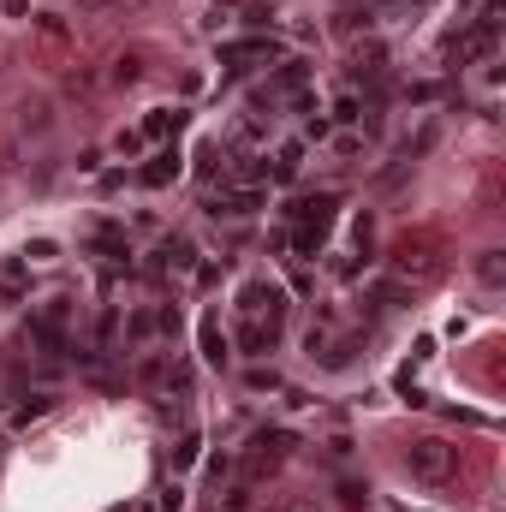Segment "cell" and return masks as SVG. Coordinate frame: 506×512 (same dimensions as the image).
<instances>
[{
	"label": "cell",
	"instance_id": "6",
	"mask_svg": "<svg viewBox=\"0 0 506 512\" xmlns=\"http://www.w3.org/2000/svg\"><path fill=\"white\" fill-rule=\"evenodd\" d=\"M203 358H209V364H227V334H221V322H215V316L203 322Z\"/></svg>",
	"mask_w": 506,
	"mask_h": 512
},
{
	"label": "cell",
	"instance_id": "10",
	"mask_svg": "<svg viewBox=\"0 0 506 512\" xmlns=\"http://www.w3.org/2000/svg\"><path fill=\"white\" fill-rule=\"evenodd\" d=\"M262 54H274V42H233L221 60H262Z\"/></svg>",
	"mask_w": 506,
	"mask_h": 512
},
{
	"label": "cell",
	"instance_id": "7",
	"mask_svg": "<svg viewBox=\"0 0 506 512\" xmlns=\"http://www.w3.org/2000/svg\"><path fill=\"white\" fill-rule=\"evenodd\" d=\"M108 78H114V84H120V90H131V84H143V54H120V60H114V72H108Z\"/></svg>",
	"mask_w": 506,
	"mask_h": 512
},
{
	"label": "cell",
	"instance_id": "11",
	"mask_svg": "<svg viewBox=\"0 0 506 512\" xmlns=\"http://www.w3.org/2000/svg\"><path fill=\"white\" fill-rule=\"evenodd\" d=\"M18 114H24V131H42V126H48V102H24Z\"/></svg>",
	"mask_w": 506,
	"mask_h": 512
},
{
	"label": "cell",
	"instance_id": "16",
	"mask_svg": "<svg viewBox=\"0 0 506 512\" xmlns=\"http://www.w3.org/2000/svg\"><path fill=\"white\" fill-rule=\"evenodd\" d=\"M262 512H298V507H292V501H268Z\"/></svg>",
	"mask_w": 506,
	"mask_h": 512
},
{
	"label": "cell",
	"instance_id": "4",
	"mask_svg": "<svg viewBox=\"0 0 506 512\" xmlns=\"http://www.w3.org/2000/svg\"><path fill=\"white\" fill-rule=\"evenodd\" d=\"M477 280H483L489 292H501V286H506V251H501V245L477 251Z\"/></svg>",
	"mask_w": 506,
	"mask_h": 512
},
{
	"label": "cell",
	"instance_id": "3",
	"mask_svg": "<svg viewBox=\"0 0 506 512\" xmlns=\"http://www.w3.org/2000/svg\"><path fill=\"white\" fill-rule=\"evenodd\" d=\"M393 274H399V280H411V286H429V280L441 274V256L429 251V245H399V256H393Z\"/></svg>",
	"mask_w": 506,
	"mask_h": 512
},
{
	"label": "cell",
	"instance_id": "5",
	"mask_svg": "<svg viewBox=\"0 0 506 512\" xmlns=\"http://www.w3.org/2000/svg\"><path fill=\"white\" fill-rule=\"evenodd\" d=\"M256 203H262L256 191H227V197H215V209H209V215H251Z\"/></svg>",
	"mask_w": 506,
	"mask_h": 512
},
{
	"label": "cell",
	"instance_id": "14",
	"mask_svg": "<svg viewBox=\"0 0 506 512\" xmlns=\"http://www.w3.org/2000/svg\"><path fill=\"white\" fill-rule=\"evenodd\" d=\"M78 12H114V6H126V0H72Z\"/></svg>",
	"mask_w": 506,
	"mask_h": 512
},
{
	"label": "cell",
	"instance_id": "8",
	"mask_svg": "<svg viewBox=\"0 0 506 512\" xmlns=\"http://www.w3.org/2000/svg\"><path fill=\"white\" fill-rule=\"evenodd\" d=\"M298 161H304V149H298V143H286V149L274 155V179H280V185H286V179H298Z\"/></svg>",
	"mask_w": 506,
	"mask_h": 512
},
{
	"label": "cell",
	"instance_id": "13",
	"mask_svg": "<svg viewBox=\"0 0 506 512\" xmlns=\"http://www.w3.org/2000/svg\"><path fill=\"white\" fill-rule=\"evenodd\" d=\"M24 262H54V245H48V239H36V245L24 251Z\"/></svg>",
	"mask_w": 506,
	"mask_h": 512
},
{
	"label": "cell",
	"instance_id": "1",
	"mask_svg": "<svg viewBox=\"0 0 506 512\" xmlns=\"http://www.w3.org/2000/svg\"><path fill=\"white\" fill-rule=\"evenodd\" d=\"M280 328H286V292L274 280H251L239 292V346L245 352H274Z\"/></svg>",
	"mask_w": 506,
	"mask_h": 512
},
{
	"label": "cell",
	"instance_id": "9",
	"mask_svg": "<svg viewBox=\"0 0 506 512\" xmlns=\"http://www.w3.org/2000/svg\"><path fill=\"white\" fill-rule=\"evenodd\" d=\"M173 173H179V155L167 149V155H155V167H143V185H167Z\"/></svg>",
	"mask_w": 506,
	"mask_h": 512
},
{
	"label": "cell",
	"instance_id": "12",
	"mask_svg": "<svg viewBox=\"0 0 506 512\" xmlns=\"http://www.w3.org/2000/svg\"><path fill=\"white\" fill-rule=\"evenodd\" d=\"M167 126H179V114H167V108H155V114L143 120V137H161Z\"/></svg>",
	"mask_w": 506,
	"mask_h": 512
},
{
	"label": "cell",
	"instance_id": "2",
	"mask_svg": "<svg viewBox=\"0 0 506 512\" xmlns=\"http://www.w3.org/2000/svg\"><path fill=\"white\" fill-rule=\"evenodd\" d=\"M405 471H411L417 483H453V477H459V447L441 441V435H417V441L405 447Z\"/></svg>",
	"mask_w": 506,
	"mask_h": 512
},
{
	"label": "cell",
	"instance_id": "15",
	"mask_svg": "<svg viewBox=\"0 0 506 512\" xmlns=\"http://www.w3.org/2000/svg\"><path fill=\"white\" fill-rule=\"evenodd\" d=\"M364 6H376V12H387V6H423V0H364Z\"/></svg>",
	"mask_w": 506,
	"mask_h": 512
}]
</instances>
